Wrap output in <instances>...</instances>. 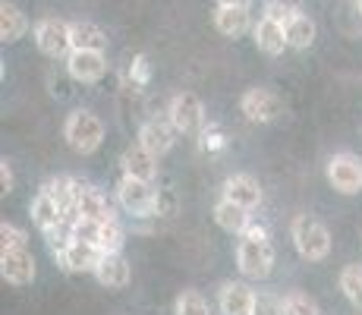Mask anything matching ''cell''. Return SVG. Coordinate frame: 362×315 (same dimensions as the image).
Returning <instances> with one entry per match:
<instances>
[{"label":"cell","instance_id":"cell-7","mask_svg":"<svg viewBox=\"0 0 362 315\" xmlns=\"http://www.w3.org/2000/svg\"><path fill=\"white\" fill-rule=\"evenodd\" d=\"M325 177L334 193L340 195H359L362 193V158L353 151H337L325 164Z\"/></svg>","mask_w":362,"mask_h":315},{"label":"cell","instance_id":"cell-28","mask_svg":"<svg viewBox=\"0 0 362 315\" xmlns=\"http://www.w3.org/2000/svg\"><path fill=\"white\" fill-rule=\"evenodd\" d=\"M123 243H127V230L120 227V221H117V218L101 221L98 249H101V252H123Z\"/></svg>","mask_w":362,"mask_h":315},{"label":"cell","instance_id":"cell-33","mask_svg":"<svg viewBox=\"0 0 362 315\" xmlns=\"http://www.w3.org/2000/svg\"><path fill=\"white\" fill-rule=\"evenodd\" d=\"M252 315H284V299H281V297H274V293L255 290Z\"/></svg>","mask_w":362,"mask_h":315},{"label":"cell","instance_id":"cell-25","mask_svg":"<svg viewBox=\"0 0 362 315\" xmlns=\"http://www.w3.org/2000/svg\"><path fill=\"white\" fill-rule=\"evenodd\" d=\"M73 51H107V32L98 23L76 19L73 23Z\"/></svg>","mask_w":362,"mask_h":315},{"label":"cell","instance_id":"cell-15","mask_svg":"<svg viewBox=\"0 0 362 315\" xmlns=\"http://www.w3.org/2000/svg\"><path fill=\"white\" fill-rule=\"evenodd\" d=\"M161 158H155L151 151H145L142 145H127L120 155V171L123 177H132V180H145V183H155L158 180V171H161V164H158Z\"/></svg>","mask_w":362,"mask_h":315},{"label":"cell","instance_id":"cell-1","mask_svg":"<svg viewBox=\"0 0 362 315\" xmlns=\"http://www.w3.org/2000/svg\"><path fill=\"white\" fill-rule=\"evenodd\" d=\"M274 262H277V252H274V243H271L268 227L249 224L246 234L236 243V271L246 281H264L274 271Z\"/></svg>","mask_w":362,"mask_h":315},{"label":"cell","instance_id":"cell-20","mask_svg":"<svg viewBox=\"0 0 362 315\" xmlns=\"http://www.w3.org/2000/svg\"><path fill=\"white\" fill-rule=\"evenodd\" d=\"M41 189H45L54 202H57L66 221H79V214H76V177L60 173V177L45 180V186H41Z\"/></svg>","mask_w":362,"mask_h":315},{"label":"cell","instance_id":"cell-24","mask_svg":"<svg viewBox=\"0 0 362 315\" xmlns=\"http://www.w3.org/2000/svg\"><path fill=\"white\" fill-rule=\"evenodd\" d=\"M29 32V19L16 4H0V41L4 45H16L23 35Z\"/></svg>","mask_w":362,"mask_h":315},{"label":"cell","instance_id":"cell-18","mask_svg":"<svg viewBox=\"0 0 362 315\" xmlns=\"http://www.w3.org/2000/svg\"><path fill=\"white\" fill-rule=\"evenodd\" d=\"M211 23L224 38H243V35H249L255 29L252 13L243 10V6H214Z\"/></svg>","mask_w":362,"mask_h":315},{"label":"cell","instance_id":"cell-9","mask_svg":"<svg viewBox=\"0 0 362 315\" xmlns=\"http://www.w3.org/2000/svg\"><path fill=\"white\" fill-rule=\"evenodd\" d=\"M177 136L180 132L173 130V123L167 120V114H164V117H151V120H145L142 126H139L136 142L142 145L145 151H151L155 158H164L167 151L177 145Z\"/></svg>","mask_w":362,"mask_h":315},{"label":"cell","instance_id":"cell-22","mask_svg":"<svg viewBox=\"0 0 362 315\" xmlns=\"http://www.w3.org/2000/svg\"><path fill=\"white\" fill-rule=\"evenodd\" d=\"M211 218H214V224H218L221 230H224V234H233V236H243V234H246V227L252 224V218H249L246 208L233 205V202H227V199H221L218 205H214Z\"/></svg>","mask_w":362,"mask_h":315},{"label":"cell","instance_id":"cell-17","mask_svg":"<svg viewBox=\"0 0 362 315\" xmlns=\"http://www.w3.org/2000/svg\"><path fill=\"white\" fill-rule=\"evenodd\" d=\"M95 281L101 287H107V290H123V287H129L132 268H129L127 256H123V252H104L98 271H95Z\"/></svg>","mask_w":362,"mask_h":315},{"label":"cell","instance_id":"cell-8","mask_svg":"<svg viewBox=\"0 0 362 315\" xmlns=\"http://www.w3.org/2000/svg\"><path fill=\"white\" fill-rule=\"evenodd\" d=\"M240 114L246 117L249 123H274L277 117L284 114V98L277 92H271V88L264 86H255V88H246L240 98Z\"/></svg>","mask_w":362,"mask_h":315},{"label":"cell","instance_id":"cell-12","mask_svg":"<svg viewBox=\"0 0 362 315\" xmlns=\"http://www.w3.org/2000/svg\"><path fill=\"white\" fill-rule=\"evenodd\" d=\"M38 265L29 249H4L0 252V277L13 287H25L35 281Z\"/></svg>","mask_w":362,"mask_h":315},{"label":"cell","instance_id":"cell-19","mask_svg":"<svg viewBox=\"0 0 362 315\" xmlns=\"http://www.w3.org/2000/svg\"><path fill=\"white\" fill-rule=\"evenodd\" d=\"M252 41H255V47H259L262 54H268V57H281V54L290 47L284 25H281V23H271V19H264V16L259 19V23H255Z\"/></svg>","mask_w":362,"mask_h":315},{"label":"cell","instance_id":"cell-16","mask_svg":"<svg viewBox=\"0 0 362 315\" xmlns=\"http://www.w3.org/2000/svg\"><path fill=\"white\" fill-rule=\"evenodd\" d=\"M255 290L246 281H224L218 290V309L221 315H252Z\"/></svg>","mask_w":362,"mask_h":315},{"label":"cell","instance_id":"cell-29","mask_svg":"<svg viewBox=\"0 0 362 315\" xmlns=\"http://www.w3.org/2000/svg\"><path fill=\"white\" fill-rule=\"evenodd\" d=\"M284 315H322L318 303L303 290H290L284 297Z\"/></svg>","mask_w":362,"mask_h":315},{"label":"cell","instance_id":"cell-13","mask_svg":"<svg viewBox=\"0 0 362 315\" xmlns=\"http://www.w3.org/2000/svg\"><path fill=\"white\" fill-rule=\"evenodd\" d=\"M54 258H57V265L64 271H69V275H95L104 258L101 249L95 246H86V243H69V246H64L60 252H54Z\"/></svg>","mask_w":362,"mask_h":315},{"label":"cell","instance_id":"cell-23","mask_svg":"<svg viewBox=\"0 0 362 315\" xmlns=\"http://www.w3.org/2000/svg\"><path fill=\"white\" fill-rule=\"evenodd\" d=\"M284 32H287V41H290V47H293V51H309V47L315 45L318 25H315V19H312L309 13L299 10L296 16L284 25Z\"/></svg>","mask_w":362,"mask_h":315},{"label":"cell","instance_id":"cell-3","mask_svg":"<svg viewBox=\"0 0 362 315\" xmlns=\"http://www.w3.org/2000/svg\"><path fill=\"white\" fill-rule=\"evenodd\" d=\"M290 240L305 262H325L331 256V230L312 214H296L290 224Z\"/></svg>","mask_w":362,"mask_h":315},{"label":"cell","instance_id":"cell-35","mask_svg":"<svg viewBox=\"0 0 362 315\" xmlns=\"http://www.w3.org/2000/svg\"><path fill=\"white\" fill-rule=\"evenodd\" d=\"M13 186H16V173H13V164L10 161H0V193H13Z\"/></svg>","mask_w":362,"mask_h":315},{"label":"cell","instance_id":"cell-21","mask_svg":"<svg viewBox=\"0 0 362 315\" xmlns=\"http://www.w3.org/2000/svg\"><path fill=\"white\" fill-rule=\"evenodd\" d=\"M29 218H32V224L41 230V234H47V230L57 227L60 221H66L64 212H60V205L45 193V189H38V193H35V199L29 202Z\"/></svg>","mask_w":362,"mask_h":315},{"label":"cell","instance_id":"cell-10","mask_svg":"<svg viewBox=\"0 0 362 315\" xmlns=\"http://www.w3.org/2000/svg\"><path fill=\"white\" fill-rule=\"evenodd\" d=\"M76 214L86 218V221H110V218H117L107 195H104L95 183L79 180V177H76Z\"/></svg>","mask_w":362,"mask_h":315},{"label":"cell","instance_id":"cell-37","mask_svg":"<svg viewBox=\"0 0 362 315\" xmlns=\"http://www.w3.org/2000/svg\"><path fill=\"white\" fill-rule=\"evenodd\" d=\"M359 13H362V0H359Z\"/></svg>","mask_w":362,"mask_h":315},{"label":"cell","instance_id":"cell-14","mask_svg":"<svg viewBox=\"0 0 362 315\" xmlns=\"http://www.w3.org/2000/svg\"><path fill=\"white\" fill-rule=\"evenodd\" d=\"M221 199L233 202V205H243L246 212H255L262 205V183L252 173H230L224 180V189H221Z\"/></svg>","mask_w":362,"mask_h":315},{"label":"cell","instance_id":"cell-34","mask_svg":"<svg viewBox=\"0 0 362 315\" xmlns=\"http://www.w3.org/2000/svg\"><path fill=\"white\" fill-rule=\"evenodd\" d=\"M129 79H132V86H148L151 67H148V60H145V54H136V57L129 60Z\"/></svg>","mask_w":362,"mask_h":315},{"label":"cell","instance_id":"cell-31","mask_svg":"<svg viewBox=\"0 0 362 315\" xmlns=\"http://www.w3.org/2000/svg\"><path fill=\"white\" fill-rule=\"evenodd\" d=\"M296 13H299V6H293L290 0H264V6H262V16L281 25H287Z\"/></svg>","mask_w":362,"mask_h":315},{"label":"cell","instance_id":"cell-6","mask_svg":"<svg viewBox=\"0 0 362 315\" xmlns=\"http://www.w3.org/2000/svg\"><path fill=\"white\" fill-rule=\"evenodd\" d=\"M167 120L183 136H199L205 130V104L196 92H177L167 101Z\"/></svg>","mask_w":362,"mask_h":315},{"label":"cell","instance_id":"cell-32","mask_svg":"<svg viewBox=\"0 0 362 315\" xmlns=\"http://www.w3.org/2000/svg\"><path fill=\"white\" fill-rule=\"evenodd\" d=\"M4 249H29V234L16 224L4 221L0 224V252Z\"/></svg>","mask_w":362,"mask_h":315},{"label":"cell","instance_id":"cell-4","mask_svg":"<svg viewBox=\"0 0 362 315\" xmlns=\"http://www.w3.org/2000/svg\"><path fill=\"white\" fill-rule=\"evenodd\" d=\"M114 199L129 218H155L158 205H161V189H155V183H145V180L120 177Z\"/></svg>","mask_w":362,"mask_h":315},{"label":"cell","instance_id":"cell-36","mask_svg":"<svg viewBox=\"0 0 362 315\" xmlns=\"http://www.w3.org/2000/svg\"><path fill=\"white\" fill-rule=\"evenodd\" d=\"M218 6H243V10H249L252 0H218Z\"/></svg>","mask_w":362,"mask_h":315},{"label":"cell","instance_id":"cell-2","mask_svg":"<svg viewBox=\"0 0 362 315\" xmlns=\"http://www.w3.org/2000/svg\"><path fill=\"white\" fill-rule=\"evenodd\" d=\"M104 132H107L104 120L95 110H86V108L69 110L64 120V139L76 155H95L104 145Z\"/></svg>","mask_w":362,"mask_h":315},{"label":"cell","instance_id":"cell-27","mask_svg":"<svg viewBox=\"0 0 362 315\" xmlns=\"http://www.w3.org/2000/svg\"><path fill=\"white\" fill-rule=\"evenodd\" d=\"M173 315H211V306L199 290H183L173 299Z\"/></svg>","mask_w":362,"mask_h":315},{"label":"cell","instance_id":"cell-5","mask_svg":"<svg viewBox=\"0 0 362 315\" xmlns=\"http://www.w3.org/2000/svg\"><path fill=\"white\" fill-rule=\"evenodd\" d=\"M35 47H38L45 57L57 60L73 54V23L60 16H45L35 23Z\"/></svg>","mask_w":362,"mask_h":315},{"label":"cell","instance_id":"cell-26","mask_svg":"<svg viewBox=\"0 0 362 315\" xmlns=\"http://www.w3.org/2000/svg\"><path fill=\"white\" fill-rule=\"evenodd\" d=\"M337 287L356 309H362V265H346L337 277Z\"/></svg>","mask_w":362,"mask_h":315},{"label":"cell","instance_id":"cell-30","mask_svg":"<svg viewBox=\"0 0 362 315\" xmlns=\"http://www.w3.org/2000/svg\"><path fill=\"white\" fill-rule=\"evenodd\" d=\"M199 149L208 151V155H218V151L227 149V132L221 130L218 123H205V130L199 132Z\"/></svg>","mask_w":362,"mask_h":315},{"label":"cell","instance_id":"cell-11","mask_svg":"<svg viewBox=\"0 0 362 315\" xmlns=\"http://www.w3.org/2000/svg\"><path fill=\"white\" fill-rule=\"evenodd\" d=\"M66 73L69 79L82 82V86H95L107 73V54L104 51H73L66 57Z\"/></svg>","mask_w":362,"mask_h":315}]
</instances>
